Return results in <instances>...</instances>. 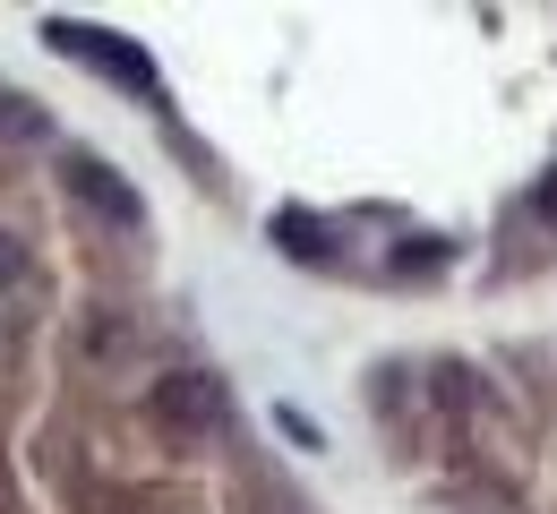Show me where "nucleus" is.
Instances as JSON below:
<instances>
[{"label":"nucleus","mask_w":557,"mask_h":514,"mask_svg":"<svg viewBox=\"0 0 557 514\" xmlns=\"http://www.w3.org/2000/svg\"><path fill=\"white\" fill-rule=\"evenodd\" d=\"M26 275H35V258H26V240H9V231H0V292H9V284H26Z\"/></svg>","instance_id":"6e6552de"},{"label":"nucleus","mask_w":557,"mask_h":514,"mask_svg":"<svg viewBox=\"0 0 557 514\" xmlns=\"http://www.w3.org/2000/svg\"><path fill=\"white\" fill-rule=\"evenodd\" d=\"M154 421H172L181 438H214V429L232 421V394H223L214 368H163V386H154Z\"/></svg>","instance_id":"f257e3e1"},{"label":"nucleus","mask_w":557,"mask_h":514,"mask_svg":"<svg viewBox=\"0 0 557 514\" xmlns=\"http://www.w3.org/2000/svg\"><path fill=\"white\" fill-rule=\"evenodd\" d=\"M61 172H70V189H77V198H86V206H95V215L129 223V231H138V223H146V198H138V189H129V180H121V172H112V163H103V154H70Z\"/></svg>","instance_id":"7ed1b4c3"},{"label":"nucleus","mask_w":557,"mask_h":514,"mask_svg":"<svg viewBox=\"0 0 557 514\" xmlns=\"http://www.w3.org/2000/svg\"><path fill=\"white\" fill-rule=\"evenodd\" d=\"M275 240L292 249V258H318V266H326V258L344 249V240H335L326 223H318V215H300V206H283V215H275Z\"/></svg>","instance_id":"20e7f679"},{"label":"nucleus","mask_w":557,"mask_h":514,"mask_svg":"<svg viewBox=\"0 0 557 514\" xmlns=\"http://www.w3.org/2000/svg\"><path fill=\"white\" fill-rule=\"evenodd\" d=\"M44 43H52V52H77V61H95V70H112L129 95H154V86H163V77H154V61H146L138 43L95 35V26H77V17H44Z\"/></svg>","instance_id":"f03ea898"},{"label":"nucleus","mask_w":557,"mask_h":514,"mask_svg":"<svg viewBox=\"0 0 557 514\" xmlns=\"http://www.w3.org/2000/svg\"><path fill=\"white\" fill-rule=\"evenodd\" d=\"M446 258H455V240H404L395 249V275H437Z\"/></svg>","instance_id":"39448f33"},{"label":"nucleus","mask_w":557,"mask_h":514,"mask_svg":"<svg viewBox=\"0 0 557 514\" xmlns=\"http://www.w3.org/2000/svg\"><path fill=\"white\" fill-rule=\"evenodd\" d=\"M532 215H541V223H557V180L541 189V198H532Z\"/></svg>","instance_id":"1a4fd4ad"},{"label":"nucleus","mask_w":557,"mask_h":514,"mask_svg":"<svg viewBox=\"0 0 557 514\" xmlns=\"http://www.w3.org/2000/svg\"><path fill=\"white\" fill-rule=\"evenodd\" d=\"M52 121L35 112V103H17V95H0V138H44Z\"/></svg>","instance_id":"423d86ee"},{"label":"nucleus","mask_w":557,"mask_h":514,"mask_svg":"<svg viewBox=\"0 0 557 514\" xmlns=\"http://www.w3.org/2000/svg\"><path fill=\"white\" fill-rule=\"evenodd\" d=\"M275 429H283L292 446H326V429H318V421H309L300 403H275Z\"/></svg>","instance_id":"0eeeda50"}]
</instances>
